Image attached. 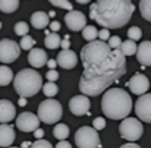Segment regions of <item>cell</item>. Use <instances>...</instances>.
I'll use <instances>...</instances> for the list:
<instances>
[{"label":"cell","instance_id":"8d00e7d4","mask_svg":"<svg viewBox=\"0 0 151 148\" xmlns=\"http://www.w3.org/2000/svg\"><path fill=\"white\" fill-rule=\"evenodd\" d=\"M60 29V24L57 22V21H53V22H50V31H53V32H57Z\"/></svg>","mask_w":151,"mask_h":148},{"label":"cell","instance_id":"e575fe53","mask_svg":"<svg viewBox=\"0 0 151 148\" xmlns=\"http://www.w3.org/2000/svg\"><path fill=\"white\" fill-rule=\"evenodd\" d=\"M46 78H47L49 82H56L59 79V72L54 70V69H49V72L46 73Z\"/></svg>","mask_w":151,"mask_h":148},{"label":"cell","instance_id":"c3c4849f","mask_svg":"<svg viewBox=\"0 0 151 148\" xmlns=\"http://www.w3.org/2000/svg\"><path fill=\"white\" fill-rule=\"evenodd\" d=\"M0 29H1V22H0Z\"/></svg>","mask_w":151,"mask_h":148},{"label":"cell","instance_id":"7c38bea8","mask_svg":"<svg viewBox=\"0 0 151 148\" xmlns=\"http://www.w3.org/2000/svg\"><path fill=\"white\" fill-rule=\"evenodd\" d=\"M128 88L132 91V94H137V96H144L147 94L148 88H150V81L145 75L142 73H135L129 81H128Z\"/></svg>","mask_w":151,"mask_h":148},{"label":"cell","instance_id":"52a82bcc","mask_svg":"<svg viewBox=\"0 0 151 148\" xmlns=\"http://www.w3.org/2000/svg\"><path fill=\"white\" fill-rule=\"evenodd\" d=\"M75 144L78 148H100V137L97 129L91 126H82L75 134Z\"/></svg>","mask_w":151,"mask_h":148},{"label":"cell","instance_id":"8992f818","mask_svg":"<svg viewBox=\"0 0 151 148\" xmlns=\"http://www.w3.org/2000/svg\"><path fill=\"white\" fill-rule=\"evenodd\" d=\"M119 134L126 141L135 142V141H138L142 137L144 126H142V123L138 119H135V117H126V119L122 120V123L119 126Z\"/></svg>","mask_w":151,"mask_h":148},{"label":"cell","instance_id":"1f68e13d","mask_svg":"<svg viewBox=\"0 0 151 148\" xmlns=\"http://www.w3.org/2000/svg\"><path fill=\"white\" fill-rule=\"evenodd\" d=\"M123 41L120 40V37L119 35H111L110 38H109V46H110V49L111 50H117V49H120V44H122Z\"/></svg>","mask_w":151,"mask_h":148},{"label":"cell","instance_id":"e0dca14e","mask_svg":"<svg viewBox=\"0 0 151 148\" xmlns=\"http://www.w3.org/2000/svg\"><path fill=\"white\" fill-rule=\"evenodd\" d=\"M28 62H29V65H31L32 68L40 69V68H43L44 65H47L49 59H47V54H46V51L43 49H35V47H34L32 50H29Z\"/></svg>","mask_w":151,"mask_h":148},{"label":"cell","instance_id":"3957f363","mask_svg":"<svg viewBox=\"0 0 151 148\" xmlns=\"http://www.w3.org/2000/svg\"><path fill=\"white\" fill-rule=\"evenodd\" d=\"M101 110L109 119H126L132 110V98L122 88H110L103 96Z\"/></svg>","mask_w":151,"mask_h":148},{"label":"cell","instance_id":"60d3db41","mask_svg":"<svg viewBox=\"0 0 151 148\" xmlns=\"http://www.w3.org/2000/svg\"><path fill=\"white\" fill-rule=\"evenodd\" d=\"M120 148H141L139 145H137L135 142H128V144H123Z\"/></svg>","mask_w":151,"mask_h":148},{"label":"cell","instance_id":"5bb4252c","mask_svg":"<svg viewBox=\"0 0 151 148\" xmlns=\"http://www.w3.org/2000/svg\"><path fill=\"white\" fill-rule=\"evenodd\" d=\"M57 65L63 69H73L76 65H78V56L75 51L72 50H62L59 54H57Z\"/></svg>","mask_w":151,"mask_h":148},{"label":"cell","instance_id":"5b68a950","mask_svg":"<svg viewBox=\"0 0 151 148\" xmlns=\"http://www.w3.org/2000/svg\"><path fill=\"white\" fill-rule=\"evenodd\" d=\"M37 113H38L37 116L40 117V120H41L43 123L53 125V123H59V120L62 119L63 107H62V104H60L57 100L47 98L40 103Z\"/></svg>","mask_w":151,"mask_h":148},{"label":"cell","instance_id":"d4e9b609","mask_svg":"<svg viewBox=\"0 0 151 148\" xmlns=\"http://www.w3.org/2000/svg\"><path fill=\"white\" fill-rule=\"evenodd\" d=\"M82 37H84V40H87L88 43L96 41L97 37H99V31H97L96 27H93V25H87V27L82 29Z\"/></svg>","mask_w":151,"mask_h":148},{"label":"cell","instance_id":"d590c367","mask_svg":"<svg viewBox=\"0 0 151 148\" xmlns=\"http://www.w3.org/2000/svg\"><path fill=\"white\" fill-rule=\"evenodd\" d=\"M110 37H111V35H110V31H109L107 28H103L101 31H99V38H100L101 41H107Z\"/></svg>","mask_w":151,"mask_h":148},{"label":"cell","instance_id":"f6af8a7d","mask_svg":"<svg viewBox=\"0 0 151 148\" xmlns=\"http://www.w3.org/2000/svg\"><path fill=\"white\" fill-rule=\"evenodd\" d=\"M78 3H81V4H85V3H90L91 0H76Z\"/></svg>","mask_w":151,"mask_h":148},{"label":"cell","instance_id":"4dcf8cb0","mask_svg":"<svg viewBox=\"0 0 151 148\" xmlns=\"http://www.w3.org/2000/svg\"><path fill=\"white\" fill-rule=\"evenodd\" d=\"M53 6H56V7H60V9H66V10H73L72 9V3L69 1V0H49Z\"/></svg>","mask_w":151,"mask_h":148},{"label":"cell","instance_id":"6da1fadb","mask_svg":"<svg viewBox=\"0 0 151 148\" xmlns=\"http://www.w3.org/2000/svg\"><path fill=\"white\" fill-rule=\"evenodd\" d=\"M84 72L79 79V90L87 97H96L126 73V59L122 51L111 50L106 41L87 43L81 50Z\"/></svg>","mask_w":151,"mask_h":148},{"label":"cell","instance_id":"b9f144b4","mask_svg":"<svg viewBox=\"0 0 151 148\" xmlns=\"http://www.w3.org/2000/svg\"><path fill=\"white\" fill-rule=\"evenodd\" d=\"M56 65H57V60H53V59H50V60L47 62L49 69H54V68H56Z\"/></svg>","mask_w":151,"mask_h":148},{"label":"cell","instance_id":"9c48e42d","mask_svg":"<svg viewBox=\"0 0 151 148\" xmlns=\"http://www.w3.org/2000/svg\"><path fill=\"white\" fill-rule=\"evenodd\" d=\"M40 122H41L40 117L29 111H24V113L18 114V117H16V126L22 132H35L38 129Z\"/></svg>","mask_w":151,"mask_h":148},{"label":"cell","instance_id":"f35d334b","mask_svg":"<svg viewBox=\"0 0 151 148\" xmlns=\"http://www.w3.org/2000/svg\"><path fill=\"white\" fill-rule=\"evenodd\" d=\"M54 148H72V145H70V144L65 139V141H59V144H57Z\"/></svg>","mask_w":151,"mask_h":148},{"label":"cell","instance_id":"836d02e7","mask_svg":"<svg viewBox=\"0 0 151 148\" xmlns=\"http://www.w3.org/2000/svg\"><path fill=\"white\" fill-rule=\"evenodd\" d=\"M31 148H53V145L46 139H37L35 142H32Z\"/></svg>","mask_w":151,"mask_h":148},{"label":"cell","instance_id":"cb8c5ba5","mask_svg":"<svg viewBox=\"0 0 151 148\" xmlns=\"http://www.w3.org/2000/svg\"><path fill=\"white\" fill-rule=\"evenodd\" d=\"M19 7V0H0V10L4 13H12Z\"/></svg>","mask_w":151,"mask_h":148},{"label":"cell","instance_id":"ac0fdd59","mask_svg":"<svg viewBox=\"0 0 151 148\" xmlns=\"http://www.w3.org/2000/svg\"><path fill=\"white\" fill-rule=\"evenodd\" d=\"M137 59L144 68L145 66H151V41H142L138 46Z\"/></svg>","mask_w":151,"mask_h":148},{"label":"cell","instance_id":"9a60e30c","mask_svg":"<svg viewBox=\"0 0 151 148\" xmlns=\"http://www.w3.org/2000/svg\"><path fill=\"white\" fill-rule=\"evenodd\" d=\"M15 138H16L15 128L12 125L1 123L0 125V147L4 148L12 147V144L15 142Z\"/></svg>","mask_w":151,"mask_h":148},{"label":"cell","instance_id":"f546056e","mask_svg":"<svg viewBox=\"0 0 151 148\" xmlns=\"http://www.w3.org/2000/svg\"><path fill=\"white\" fill-rule=\"evenodd\" d=\"M19 46H21V49H24V50H32L34 46H35V40L31 35H25V37H22Z\"/></svg>","mask_w":151,"mask_h":148},{"label":"cell","instance_id":"603a6c76","mask_svg":"<svg viewBox=\"0 0 151 148\" xmlns=\"http://www.w3.org/2000/svg\"><path fill=\"white\" fill-rule=\"evenodd\" d=\"M120 51H122V54L126 57V56H132V54H137V51H138V46H137V43L135 41H132V40H126V41H123L122 44H120Z\"/></svg>","mask_w":151,"mask_h":148},{"label":"cell","instance_id":"7bdbcfd3","mask_svg":"<svg viewBox=\"0 0 151 148\" xmlns=\"http://www.w3.org/2000/svg\"><path fill=\"white\" fill-rule=\"evenodd\" d=\"M18 104H19L21 107H24V106L27 104V98H25V97H21V98H19V103H18Z\"/></svg>","mask_w":151,"mask_h":148},{"label":"cell","instance_id":"7402d4cb","mask_svg":"<svg viewBox=\"0 0 151 148\" xmlns=\"http://www.w3.org/2000/svg\"><path fill=\"white\" fill-rule=\"evenodd\" d=\"M53 137L59 141H65L69 137V126L65 123H57L53 129Z\"/></svg>","mask_w":151,"mask_h":148},{"label":"cell","instance_id":"83f0119b","mask_svg":"<svg viewBox=\"0 0 151 148\" xmlns=\"http://www.w3.org/2000/svg\"><path fill=\"white\" fill-rule=\"evenodd\" d=\"M13 31H15L16 35H19V37H25V35H28L29 27H28L27 22H22V21H21V22H16V24H15Z\"/></svg>","mask_w":151,"mask_h":148},{"label":"cell","instance_id":"7dc6e473","mask_svg":"<svg viewBox=\"0 0 151 148\" xmlns=\"http://www.w3.org/2000/svg\"><path fill=\"white\" fill-rule=\"evenodd\" d=\"M9 148H21V147H9Z\"/></svg>","mask_w":151,"mask_h":148},{"label":"cell","instance_id":"4fadbf2b","mask_svg":"<svg viewBox=\"0 0 151 148\" xmlns=\"http://www.w3.org/2000/svg\"><path fill=\"white\" fill-rule=\"evenodd\" d=\"M90 107H91V101L87 96H75L69 100V110L70 113H73L75 116H84V114H90Z\"/></svg>","mask_w":151,"mask_h":148},{"label":"cell","instance_id":"f1b7e54d","mask_svg":"<svg viewBox=\"0 0 151 148\" xmlns=\"http://www.w3.org/2000/svg\"><path fill=\"white\" fill-rule=\"evenodd\" d=\"M142 37V31L139 27H131L128 29V38L132 40V41H138L139 38Z\"/></svg>","mask_w":151,"mask_h":148},{"label":"cell","instance_id":"7a4b0ae2","mask_svg":"<svg viewBox=\"0 0 151 148\" xmlns=\"http://www.w3.org/2000/svg\"><path fill=\"white\" fill-rule=\"evenodd\" d=\"M135 12L132 0H97L90 7V18L107 29L125 27Z\"/></svg>","mask_w":151,"mask_h":148},{"label":"cell","instance_id":"44dd1931","mask_svg":"<svg viewBox=\"0 0 151 148\" xmlns=\"http://www.w3.org/2000/svg\"><path fill=\"white\" fill-rule=\"evenodd\" d=\"M13 72L9 66H0V87H6L13 81Z\"/></svg>","mask_w":151,"mask_h":148},{"label":"cell","instance_id":"2e32d148","mask_svg":"<svg viewBox=\"0 0 151 148\" xmlns=\"http://www.w3.org/2000/svg\"><path fill=\"white\" fill-rule=\"evenodd\" d=\"M15 104L9 100H0V123H9L15 119Z\"/></svg>","mask_w":151,"mask_h":148},{"label":"cell","instance_id":"8fae6325","mask_svg":"<svg viewBox=\"0 0 151 148\" xmlns=\"http://www.w3.org/2000/svg\"><path fill=\"white\" fill-rule=\"evenodd\" d=\"M65 24L70 31H82L87 27V18L79 10H70L65 16Z\"/></svg>","mask_w":151,"mask_h":148},{"label":"cell","instance_id":"484cf974","mask_svg":"<svg viewBox=\"0 0 151 148\" xmlns=\"http://www.w3.org/2000/svg\"><path fill=\"white\" fill-rule=\"evenodd\" d=\"M139 12L144 19L151 22V0H139Z\"/></svg>","mask_w":151,"mask_h":148},{"label":"cell","instance_id":"ab89813d","mask_svg":"<svg viewBox=\"0 0 151 148\" xmlns=\"http://www.w3.org/2000/svg\"><path fill=\"white\" fill-rule=\"evenodd\" d=\"M34 137H35L37 139H43V137H44V131H43L41 128H38V129L34 132Z\"/></svg>","mask_w":151,"mask_h":148},{"label":"cell","instance_id":"4316f807","mask_svg":"<svg viewBox=\"0 0 151 148\" xmlns=\"http://www.w3.org/2000/svg\"><path fill=\"white\" fill-rule=\"evenodd\" d=\"M43 93H44L46 97L51 98V97H54L59 93V88H57V85L54 82H47V84L43 85Z\"/></svg>","mask_w":151,"mask_h":148},{"label":"cell","instance_id":"bcb514c9","mask_svg":"<svg viewBox=\"0 0 151 148\" xmlns=\"http://www.w3.org/2000/svg\"><path fill=\"white\" fill-rule=\"evenodd\" d=\"M54 15H56V12H54V10H51L50 13H49V16H54Z\"/></svg>","mask_w":151,"mask_h":148},{"label":"cell","instance_id":"ffe728a7","mask_svg":"<svg viewBox=\"0 0 151 148\" xmlns=\"http://www.w3.org/2000/svg\"><path fill=\"white\" fill-rule=\"evenodd\" d=\"M44 44L46 47L50 50H54L57 47H60L62 44V40H60V35L57 32H50V31H46V38H44Z\"/></svg>","mask_w":151,"mask_h":148},{"label":"cell","instance_id":"ee69618b","mask_svg":"<svg viewBox=\"0 0 151 148\" xmlns=\"http://www.w3.org/2000/svg\"><path fill=\"white\" fill-rule=\"evenodd\" d=\"M31 145H32V144H31V142H29V141H24V142H22V145H21V148H31Z\"/></svg>","mask_w":151,"mask_h":148},{"label":"cell","instance_id":"d6a6232c","mask_svg":"<svg viewBox=\"0 0 151 148\" xmlns=\"http://www.w3.org/2000/svg\"><path fill=\"white\" fill-rule=\"evenodd\" d=\"M93 128L97 129V131L104 129V128H106V119H104V117H96V119L93 120Z\"/></svg>","mask_w":151,"mask_h":148},{"label":"cell","instance_id":"277c9868","mask_svg":"<svg viewBox=\"0 0 151 148\" xmlns=\"http://www.w3.org/2000/svg\"><path fill=\"white\" fill-rule=\"evenodd\" d=\"M13 87L21 97H32L43 90V78L35 69H22L15 75Z\"/></svg>","mask_w":151,"mask_h":148},{"label":"cell","instance_id":"30bf717a","mask_svg":"<svg viewBox=\"0 0 151 148\" xmlns=\"http://www.w3.org/2000/svg\"><path fill=\"white\" fill-rule=\"evenodd\" d=\"M135 113L139 120L151 123V94H144L135 103Z\"/></svg>","mask_w":151,"mask_h":148},{"label":"cell","instance_id":"d6986e66","mask_svg":"<svg viewBox=\"0 0 151 148\" xmlns=\"http://www.w3.org/2000/svg\"><path fill=\"white\" fill-rule=\"evenodd\" d=\"M49 13L43 12V10H37L31 15V25L35 29H44L46 27H49Z\"/></svg>","mask_w":151,"mask_h":148},{"label":"cell","instance_id":"74e56055","mask_svg":"<svg viewBox=\"0 0 151 148\" xmlns=\"http://www.w3.org/2000/svg\"><path fill=\"white\" fill-rule=\"evenodd\" d=\"M62 50H69V46H70V43H69V37H65L63 40H62Z\"/></svg>","mask_w":151,"mask_h":148},{"label":"cell","instance_id":"ba28073f","mask_svg":"<svg viewBox=\"0 0 151 148\" xmlns=\"http://www.w3.org/2000/svg\"><path fill=\"white\" fill-rule=\"evenodd\" d=\"M21 56V46L16 44L13 40L3 38L0 40V62L1 63H12Z\"/></svg>","mask_w":151,"mask_h":148}]
</instances>
